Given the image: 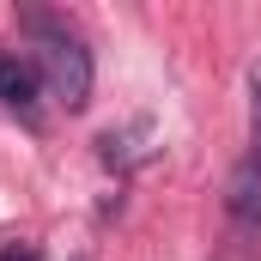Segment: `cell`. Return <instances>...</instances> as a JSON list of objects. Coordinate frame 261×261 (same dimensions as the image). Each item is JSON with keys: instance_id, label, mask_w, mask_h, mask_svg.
<instances>
[{"instance_id": "cell-1", "label": "cell", "mask_w": 261, "mask_h": 261, "mask_svg": "<svg viewBox=\"0 0 261 261\" xmlns=\"http://www.w3.org/2000/svg\"><path fill=\"white\" fill-rule=\"evenodd\" d=\"M18 24H24L31 49H37V73L49 79V91L67 110H85L91 103V49H85V37L55 12H24Z\"/></svg>"}, {"instance_id": "cell-2", "label": "cell", "mask_w": 261, "mask_h": 261, "mask_svg": "<svg viewBox=\"0 0 261 261\" xmlns=\"http://www.w3.org/2000/svg\"><path fill=\"white\" fill-rule=\"evenodd\" d=\"M0 110H12L18 122H43V73L12 49H0Z\"/></svg>"}, {"instance_id": "cell-3", "label": "cell", "mask_w": 261, "mask_h": 261, "mask_svg": "<svg viewBox=\"0 0 261 261\" xmlns=\"http://www.w3.org/2000/svg\"><path fill=\"white\" fill-rule=\"evenodd\" d=\"M225 213H231V231L237 237H261V170L249 158H237V170H231V182H225Z\"/></svg>"}, {"instance_id": "cell-4", "label": "cell", "mask_w": 261, "mask_h": 261, "mask_svg": "<svg viewBox=\"0 0 261 261\" xmlns=\"http://www.w3.org/2000/svg\"><path fill=\"white\" fill-rule=\"evenodd\" d=\"M243 158L261 170V61L249 67V152H243Z\"/></svg>"}, {"instance_id": "cell-5", "label": "cell", "mask_w": 261, "mask_h": 261, "mask_svg": "<svg viewBox=\"0 0 261 261\" xmlns=\"http://www.w3.org/2000/svg\"><path fill=\"white\" fill-rule=\"evenodd\" d=\"M0 261H43V249H37V243H6Z\"/></svg>"}]
</instances>
